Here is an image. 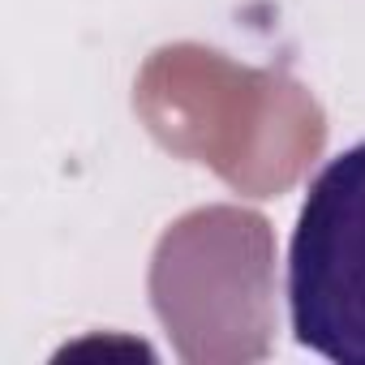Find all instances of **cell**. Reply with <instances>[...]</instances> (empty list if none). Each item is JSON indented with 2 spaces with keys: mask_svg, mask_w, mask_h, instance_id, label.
Here are the masks:
<instances>
[{
  "mask_svg": "<svg viewBox=\"0 0 365 365\" xmlns=\"http://www.w3.org/2000/svg\"><path fill=\"white\" fill-rule=\"evenodd\" d=\"M288 318L301 348L365 365V142L305 185L288 241Z\"/></svg>",
  "mask_w": 365,
  "mask_h": 365,
  "instance_id": "6da1fadb",
  "label": "cell"
}]
</instances>
